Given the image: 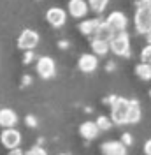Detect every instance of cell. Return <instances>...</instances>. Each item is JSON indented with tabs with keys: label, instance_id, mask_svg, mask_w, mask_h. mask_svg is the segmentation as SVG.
<instances>
[{
	"label": "cell",
	"instance_id": "4",
	"mask_svg": "<svg viewBox=\"0 0 151 155\" xmlns=\"http://www.w3.org/2000/svg\"><path fill=\"white\" fill-rule=\"evenodd\" d=\"M37 74L42 79H51V78L56 74V65H55V60L51 57H40L37 60Z\"/></svg>",
	"mask_w": 151,
	"mask_h": 155
},
{
	"label": "cell",
	"instance_id": "19",
	"mask_svg": "<svg viewBox=\"0 0 151 155\" xmlns=\"http://www.w3.org/2000/svg\"><path fill=\"white\" fill-rule=\"evenodd\" d=\"M88 4H90V11H93L95 14H100L107 7L109 0H88Z\"/></svg>",
	"mask_w": 151,
	"mask_h": 155
},
{
	"label": "cell",
	"instance_id": "20",
	"mask_svg": "<svg viewBox=\"0 0 151 155\" xmlns=\"http://www.w3.org/2000/svg\"><path fill=\"white\" fill-rule=\"evenodd\" d=\"M113 118H109V116L105 115H100L98 118H97V125L100 127V130H109L111 127H113Z\"/></svg>",
	"mask_w": 151,
	"mask_h": 155
},
{
	"label": "cell",
	"instance_id": "18",
	"mask_svg": "<svg viewBox=\"0 0 151 155\" xmlns=\"http://www.w3.org/2000/svg\"><path fill=\"white\" fill-rule=\"evenodd\" d=\"M141 106L137 101H130V111H128V124H139L141 120Z\"/></svg>",
	"mask_w": 151,
	"mask_h": 155
},
{
	"label": "cell",
	"instance_id": "26",
	"mask_svg": "<svg viewBox=\"0 0 151 155\" xmlns=\"http://www.w3.org/2000/svg\"><path fill=\"white\" fill-rule=\"evenodd\" d=\"M9 153H11V155H21L23 152H21L19 148H12V150H9Z\"/></svg>",
	"mask_w": 151,
	"mask_h": 155
},
{
	"label": "cell",
	"instance_id": "30",
	"mask_svg": "<svg viewBox=\"0 0 151 155\" xmlns=\"http://www.w3.org/2000/svg\"><path fill=\"white\" fill-rule=\"evenodd\" d=\"M149 97H151V90H149Z\"/></svg>",
	"mask_w": 151,
	"mask_h": 155
},
{
	"label": "cell",
	"instance_id": "12",
	"mask_svg": "<svg viewBox=\"0 0 151 155\" xmlns=\"http://www.w3.org/2000/svg\"><path fill=\"white\" fill-rule=\"evenodd\" d=\"M18 124V115L14 109L11 107H2L0 109V127L7 129V127H14Z\"/></svg>",
	"mask_w": 151,
	"mask_h": 155
},
{
	"label": "cell",
	"instance_id": "3",
	"mask_svg": "<svg viewBox=\"0 0 151 155\" xmlns=\"http://www.w3.org/2000/svg\"><path fill=\"white\" fill-rule=\"evenodd\" d=\"M111 42V51L118 57H128L130 55V35L127 32H116Z\"/></svg>",
	"mask_w": 151,
	"mask_h": 155
},
{
	"label": "cell",
	"instance_id": "14",
	"mask_svg": "<svg viewBox=\"0 0 151 155\" xmlns=\"http://www.w3.org/2000/svg\"><path fill=\"white\" fill-rule=\"evenodd\" d=\"M79 134H81V137L92 141V139H95L97 136L100 134V127L97 125V122H85L79 127Z\"/></svg>",
	"mask_w": 151,
	"mask_h": 155
},
{
	"label": "cell",
	"instance_id": "15",
	"mask_svg": "<svg viewBox=\"0 0 151 155\" xmlns=\"http://www.w3.org/2000/svg\"><path fill=\"white\" fill-rule=\"evenodd\" d=\"M92 49H93L95 55H98V57H105V55L111 51V42L105 41V39L93 37L92 39Z\"/></svg>",
	"mask_w": 151,
	"mask_h": 155
},
{
	"label": "cell",
	"instance_id": "17",
	"mask_svg": "<svg viewBox=\"0 0 151 155\" xmlns=\"http://www.w3.org/2000/svg\"><path fill=\"white\" fill-rule=\"evenodd\" d=\"M135 76L142 79V81H149L151 79V64H146V62H141L135 65Z\"/></svg>",
	"mask_w": 151,
	"mask_h": 155
},
{
	"label": "cell",
	"instance_id": "16",
	"mask_svg": "<svg viewBox=\"0 0 151 155\" xmlns=\"http://www.w3.org/2000/svg\"><path fill=\"white\" fill-rule=\"evenodd\" d=\"M114 34H116V30L109 25V21L105 19V21H102L100 23V27H98V30H97V34H95V37L98 39H105V41H111V39L114 37Z\"/></svg>",
	"mask_w": 151,
	"mask_h": 155
},
{
	"label": "cell",
	"instance_id": "5",
	"mask_svg": "<svg viewBox=\"0 0 151 155\" xmlns=\"http://www.w3.org/2000/svg\"><path fill=\"white\" fill-rule=\"evenodd\" d=\"M39 44V34L35 30H30V28H25L18 37V48L23 49V51H30L34 49L35 46Z\"/></svg>",
	"mask_w": 151,
	"mask_h": 155
},
{
	"label": "cell",
	"instance_id": "22",
	"mask_svg": "<svg viewBox=\"0 0 151 155\" xmlns=\"http://www.w3.org/2000/svg\"><path fill=\"white\" fill-rule=\"evenodd\" d=\"M28 155H46V150H44L42 146L35 145V146H32V148L28 150Z\"/></svg>",
	"mask_w": 151,
	"mask_h": 155
},
{
	"label": "cell",
	"instance_id": "29",
	"mask_svg": "<svg viewBox=\"0 0 151 155\" xmlns=\"http://www.w3.org/2000/svg\"><path fill=\"white\" fill-rule=\"evenodd\" d=\"M146 35H148V42H151V32L149 34H146Z\"/></svg>",
	"mask_w": 151,
	"mask_h": 155
},
{
	"label": "cell",
	"instance_id": "28",
	"mask_svg": "<svg viewBox=\"0 0 151 155\" xmlns=\"http://www.w3.org/2000/svg\"><path fill=\"white\" fill-rule=\"evenodd\" d=\"M58 46H60V48H67V42H65V41H60V42H58Z\"/></svg>",
	"mask_w": 151,
	"mask_h": 155
},
{
	"label": "cell",
	"instance_id": "2",
	"mask_svg": "<svg viewBox=\"0 0 151 155\" xmlns=\"http://www.w3.org/2000/svg\"><path fill=\"white\" fill-rule=\"evenodd\" d=\"M133 25H135V30L142 35L151 32V4L137 5L135 16H133Z\"/></svg>",
	"mask_w": 151,
	"mask_h": 155
},
{
	"label": "cell",
	"instance_id": "9",
	"mask_svg": "<svg viewBox=\"0 0 151 155\" xmlns=\"http://www.w3.org/2000/svg\"><path fill=\"white\" fill-rule=\"evenodd\" d=\"M69 14L72 18L79 19V18H85L88 14V9H90V4L86 0H69Z\"/></svg>",
	"mask_w": 151,
	"mask_h": 155
},
{
	"label": "cell",
	"instance_id": "25",
	"mask_svg": "<svg viewBox=\"0 0 151 155\" xmlns=\"http://www.w3.org/2000/svg\"><path fill=\"white\" fill-rule=\"evenodd\" d=\"M144 153L151 155V139H148V141L144 143Z\"/></svg>",
	"mask_w": 151,
	"mask_h": 155
},
{
	"label": "cell",
	"instance_id": "23",
	"mask_svg": "<svg viewBox=\"0 0 151 155\" xmlns=\"http://www.w3.org/2000/svg\"><path fill=\"white\" fill-rule=\"evenodd\" d=\"M25 124H27L28 127H37V118L32 116V115H27L25 116Z\"/></svg>",
	"mask_w": 151,
	"mask_h": 155
},
{
	"label": "cell",
	"instance_id": "10",
	"mask_svg": "<svg viewBox=\"0 0 151 155\" xmlns=\"http://www.w3.org/2000/svg\"><path fill=\"white\" fill-rule=\"evenodd\" d=\"M127 148H128V146L125 145L123 141H116V139L105 141V143H102V146H100L102 153H107V155H125L127 153Z\"/></svg>",
	"mask_w": 151,
	"mask_h": 155
},
{
	"label": "cell",
	"instance_id": "7",
	"mask_svg": "<svg viewBox=\"0 0 151 155\" xmlns=\"http://www.w3.org/2000/svg\"><path fill=\"white\" fill-rule=\"evenodd\" d=\"M46 19L47 23L51 25V27H55V28H60V27H63L67 21V12L62 7H49L46 12Z\"/></svg>",
	"mask_w": 151,
	"mask_h": 155
},
{
	"label": "cell",
	"instance_id": "13",
	"mask_svg": "<svg viewBox=\"0 0 151 155\" xmlns=\"http://www.w3.org/2000/svg\"><path fill=\"white\" fill-rule=\"evenodd\" d=\"M100 23H102V19H85V21H81L79 23V32L83 34V35H88V37H95V34H97V30L100 27Z\"/></svg>",
	"mask_w": 151,
	"mask_h": 155
},
{
	"label": "cell",
	"instance_id": "27",
	"mask_svg": "<svg viewBox=\"0 0 151 155\" xmlns=\"http://www.w3.org/2000/svg\"><path fill=\"white\" fill-rule=\"evenodd\" d=\"M30 83V76L27 74V76H23V85H28Z\"/></svg>",
	"mask_w": 151,
	"mask_h": 155
},
{
	"label": "cell",
	"instance_id": "6",
	"mask_svg": "<svg viewBox=\"0 0 151 155\" xmlns=\"http://www.w3.org/2000/svg\"><path fill=\"white\" fill-rule=\"evenodd\" d=\"M0 143L5 146L7 150H12V148H18L21 145V134L19 130H16L14 127H7L2 130L0 134Z\"/></svg>",
	"mask_w": 151,
	"mask_h": 155
},
{
	"label": "cell",
	"instance_id": "8",
	"mask_svg": "<svg viewBox=\"0 0 151 155\" xmlns=\"http://www.w3.org/2000/svg\"><path fill=\"white\" fill-rule=\"evenodd\" d=\"M98 55H95V53H85V55H81L79 60H77V67L81 72H85V74H90V72H93L95 69L98 67V60H97Z\"/></svg>",
	"mask_w": 151,
	"mask_h": 155
},
{
	"label": "cell",
	"instance_id": "1",
	"mask_svg": "<svg viewBox=\"0 0 151 155\" xmlns=\"http://www.w3.org/2000/svg\"><path fill=\"white\" fill-rule=\"evenodd\" d=\"M111 106V118L116 125H127L128 124V111H130V101L125 97L111 95L109 97Z\"/></svg>",
	"mask_w": 151,
	"mask_h": 155
},
{
	"label": "cell",
	"instance_id": "24",
	"mask_svg": "<svg viewBox=\"0 0 151 155\" xmlns=\"http://www.w3.org/2000/svg\"><path fill=\"white\" fill-rule=\"evenodd\" d=\"M121 141H123V143H125L127 146H130V145L133 143V137H132L130 134H128V132H125V134L121 136Z\"/></svg>",
	"mask_w": 151,
	"mask_h": 155
},
{
	"label": "cell",
	"instance_id": "21",
	"mask_svg": "<svg viewBox=\"0 0 151 155\" xmlns=\"http://www.w3.org/2000/svg\"><path fill=\"white\" fill-rule=\"evenodd\" d=\"M141 62H146V64H151V42H148L141 51Z\"/></svg>",
	"mask_w": 151,
	"mask_h": 155
},
{
	"label": "cell",
	"instance_id": "11",
	"mask_svg": "<svg viewBox=\"0 0 151 155\" xmlns=\"http://www.w3.org/2000/svg\"><path fill=\"white\" fill-rule=\"evenodd\" d=\"M107 21H109V25H111L116 32H125L127 27H128V19H127V16H125L123 12H120V11L111 12V14L107 16Z\"/></svg>",
	"mask_w": 151,
	"mask_h": 155
}]
</instances>
